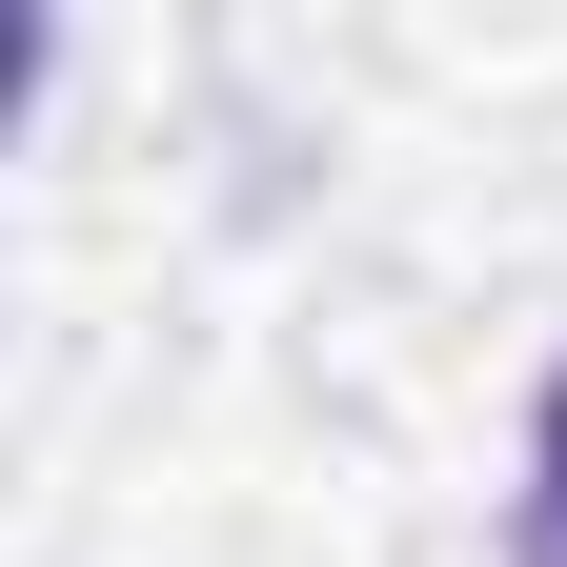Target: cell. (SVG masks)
Returning <instances> with one entry per match:
<instances>
[{
	"label": "cell",
	"mask_w": 567,
	"mask_h": 567,
	"mask_svg": "<svg viewBox=\"0 0 567 567\" xmlns=\"http://www.w3.org/2000/svg\"><path fill=\"white\" fill-rule=\"evenodd\" d=\"M507 567H567V365H547V425H527V507H507Z\"/></svg>",
	"instance_id": "6da1fadb"
}]
</instances>
